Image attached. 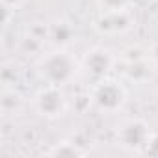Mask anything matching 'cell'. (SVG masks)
<instances>
[{
  "instance_id": "obj_1",
  "label": "cell",
  "mask_w": 158,
  "mask_h": 158,
  "mask_svg": "<svg viewBox=\"0 0 158 158\" xmlns=\"http://www.w3.org/2000/svg\"><path fill=\"white\" fill-rule=\"evenodd\" d=\"M35 71L37 76L45 82V86L63 88L80 74V61L69 50L58 48L43 54L35 65Z\"/></svg>"
},
{
  "instance_id": "obj_2",
  "label": "cell",
  "mask_w": 158,
  "mask_h": 158,
  "mask_svg": "<svg viewBox=\"0 0 158 158\" xmlns=\"http://www.w3.org/2000/svg\"><path fill=\"white\" fill-rule=\"evenodd\" d=\"M115 141L119 147L130 152H141L152 143V132L151 127L138 117L125 119L115 128Z\"/></svg>"
},
{
  "instance_id": "obj_3",
  "label": "cell",
  "mask_w": 158,
  "mask_h": 158,
  "mask_svg": "<svg viewBox=\"0 0 158 158\" xmlns=\"http://www.w3.org/2000/svg\"><path fill=\"white\" fill-rule=\"evenodd\" d=\"M91 102L95 104V108H99L104 114H115L117 110H121L127 102V91L125 88L110 78L93 84L91 89Z\"/></svg>"
},
{
  "instance_id": "obj_4",
  "label": "cell",
  "mask_w": 158,
  "mask_h": 158,
  "mask_svg": "<svg viewBox=\"0 0 158 158\" xmlns=\"http://www.w3.org/2000/svg\"><path fill=\"white\" fill-rule=\"evenodd\" d=\"M114 67V56L104 47H93L89 48L82 61H80V76L89 84H97L104 78H108V73Z\"/></svg>"
},
{
  "instance_id": "obj_5",
  "label": "cell",
  "mask_w": 158,
  "mask_h": 158,
  "mask_svg": "<svg viewBox=\"0 0 158 158\" xmlns=\"http://www.w3.org/2000/svg\"><path fill=\"white\" fill-rule=\"evenodd\" d=\"M35 112L45 119H58L67 110V97L58 86H45L34 99Z\"/></svg>"
},
{
  "instance_id": "obj_6",
  "label": "cell",
  "mask_w": 158,
  "mask_h": 158,
  "mask_svg": "<svg viewBox=\"0 0 158 158\" xmlns=\"http://www.w3.org/2000/svg\"><path fill=\"white\" fill-rule=\"evenodd\" d=\"M132 26V17L128 13V10L125 11H114V13H102L97 19L95 28L104 34V35H115V34H123Z\"/></svg>"
},
{
  "instance_id": "obj_7",
  "label": "cell",
  "mask_w": 158,
  "mask_h": 158,
  "mask_svg": "<svg viewBox=\"0 0 158 158\" xmlns=\"http://www.w3.org/2000/svg\"><path fill=\"white\" fill-rule=\"evenodd\" d=\"M97 6L101 13H114V11H125L130 6V0H97Z\"/></svg>"
},
{
  "instance_id": "obj_8",
  "label": "cell",
  "mask_w": 158,
  "mask_h": 158,
  "mask_svg": "<svg viewBox=\"0 0 158 158\" xmlns=\"http://www.w3.org/2000/svg\"><path fill=\"white\" fill-rule=\"evenodd\" d=\"M23 99L19 93L15 91H4L2 95V110L8 114V112H15V106H21Z\"/></svg>"
},
{
  "instance_id": "obj_9",
  "label": "cell",
  "mask_w": 158,
  "mask_h": 158,
  "mask_svg": "<svg viewBox=\"0 0 158 158\" xmlns=\"http://www.w3.org/2000/svg\"><path fill=\"white\" fill-rule=\"evenodd\" d=\"M48 154H54V156H65V154H69V156H76V154H84L82 151H78L73 143H69V141H61L58 147H54L52 151H48Z\"/></svg>"
},
{
  "instance_id": "obj_10",
  "label": "cell",
  "mask_w": 158,
  "mask_h": 158,
  "mask_svg": "<svg viewBox=\"0 0 158 158\" xmlns=\"http://www.w3.org/2000/svg\"><path fill=\"white\" fill-rule=\"evenodd\" d=\"M23 4H24V0H2V8H4L6 13L8 11H17Z\"/></svg>"
}]
</instances>
